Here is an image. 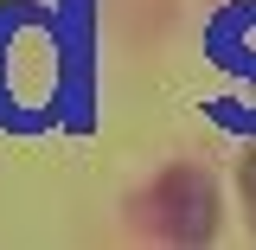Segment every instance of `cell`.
<instances>
[{
	"label": "cell",
	"instance_id": "obj_1",
	"mask_svg": "<svg viewBox=\"0 0 256 250\" xmlns=\"http://www.w3.org/2000/svg\"><path fill=\"white\" fill-rule=\"evenodd\" d=\"M154 212H160V231H166V237L198 244V237H212V231H218V186H212L205 173L180 167V173H166V180H160Z\"/></svg>",
	"mask_w": 256,
	"mask_h": 250
},
{
	"label": "cell",
	"instance_id": "obj_2",
	"mask_svg": "<svg viewBox=\"0 0 256 250\" xmlns=\"http://www.w3.org/2000/svg\"><path fill=\"white\" fill-rule=\"evenodd\" d=\"M212 52H218L224 71H237V77H250V84H256V0L230 7L218 26H212ZM244 128H256V109L244 116Z\"/></svg>",
	"mask_w": 256,
	"mask_h": 250
},
{
	"label": "cell",
	"instance_id": "obj_3",
	"mask_svg": "<svg viewBox=\"0 0 256 250\" xmlns=\"http://www.w3.org/2000/svg\"><path fill=\"white\" fill-rule=\"evenodd\" d=\"M244 192H250V224H256V154L244 160Z\"/></svg>",
	"mask_w": 256,
	"mask_h": 250
}]
</instances>
